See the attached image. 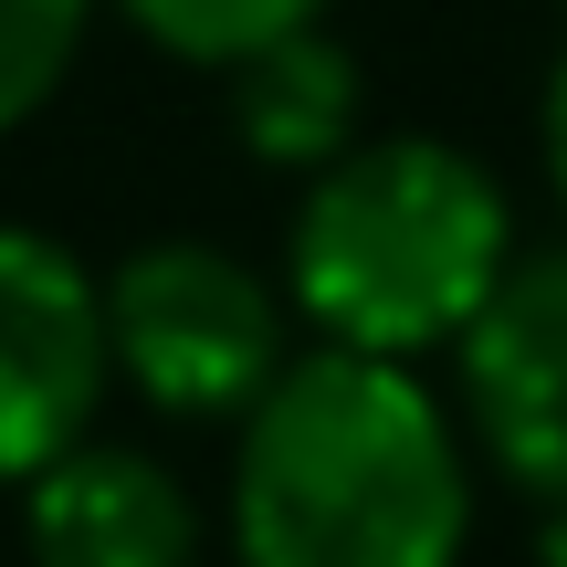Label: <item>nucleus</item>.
<instances>
[{"instance_id":"9d476101","label":"nucleus","mask_w":567,"mask_h":567,"mask_svg":"<svg viewBox=\"0 0 567 567\" xmlns=\"http://www.w3.org/2000/svg\"><path fill=\"white\" fill-rule=\"evenodd\" d=\"M547 179H557V200H567V53H557V74H547Z\"/></svg>"},{"instance_id":"7ed1b4c3","label":"nucleus","mask_w":567,"mask_h":567,"mask_svg":"<svg viewBox=\"0 0 567 567\" xmlns=\"http://www.w3.org/2000/svg\"><path fill=\"white\" fill-rule=\"evenodd\" d=\"M105 337H116V379L168 421H231L264 410L284 379V305L252 264L210 243H147L105 274Z\"/></svg>"},{"instance_id":"1a4fd4ad","label":"nucleus","mask_w":567,"mask_h":567,"mask_svg":"<svg viewBox=\"0 0 567 567\" xmlns=\"http://www.w3.org/2000/svg\"><path fill=\"white\" fill-rule=\"evenodd\" d=\"M84 11H95V0H0V137H11L21 116H42L53 84L74 74Z\"/></svg>"},{"instance_id":"f257e3e1","label":"nucleus","mask_w":567,"mask_h":567,"mask_svg":"<svg viewBox=\"0 0 567 567\" xmlns=\"http://www.w3.org/2000/svg\"><path fill=\"white\" fill-rule=\"evenodd\" d=\"M473 473L410 358L316 347L243 410L231 547L243 567H463Z\"/></svg>"},{"instance_id":"6e6552de","label":"nucleus","mask_w":567,"mask_h":567,"mask_svg":"<svg viewBox=\"0 0 567 567\" xmlns=\"http://www.w3.org/2000/svg\"><path fill=\"white\" fill-rule=\"evenodd\" d=\"M126 21H137L158 53H179V63H252L264 42L284 32H316V11L326 0H116Z\"/></svg>"},{"instance_id":"423d86ee","label":"nucleus","mask_w":567,"mask_h":567,"mask_svg":"<svg viewBox=\"0 0 567 567\" xmlns=\"http://www.w3.org/2000/svg\"><path fill=\"white\" fill-rule=\"evenodd\" d=\"M21 536H32V567H200V515L179 473L105 442L21 484Z\"/></svg>"},{"instance_id":"0eeeda50","label":"nucleus","mask_w":567,"mask_h":567,"mask_svg":"<svg viewBox=\"0 0 567 567\" xmlns=\"http://www.w3.org/2000/svg\"><path fill=\"white\" fill-rule=\"evenodd\" d=\"M231 126L264 168H337L358 147V53L326 32H284L231 63Z\"/></svg>"},{"instance_id":"f03ea898","label":"nucleus","mask_w":567,"mask_h":567,"mask_svg":"<svg viewBox=\"0 0 567 567\" xmlns=\"http://www.w3.org/2000/svg\"><path fill=\"white\" fill-rule=\"evenodd\" d=\"M515 264H526L515 210L484 158L442 137H368L337 168H316L284 284L326 326V347L421 358V347H463Z\"/></svg>"},{"instance_id":"20e7f679","label":"nucleus","mask_w":567,"mask_h":567,"mask_svg":"<svg viewBox=\"0 0 567 567\" xmlns=\"http://www.w3.org/2000/svg\"><path fill=\"white\" fill-rule=\"evenodd\" d=\"M116 337H105V284L63 243L0 221V484H32L63 452H84Z\"/></svg>"},{"instance_id":"39448f33","label":"nucleus","mask_w":567,"mask_h":567,"mask_svg":"<svg viewBox=\"0 0 567 567\" xmlns=\"http://www.w3.org/2000/svg\"><path fill=\"white\" fill-rule=\"evenodd\" d=\"M463 410L505 484L567 505V252H526L463 337Z\"/></svg>"}]
</instances>
